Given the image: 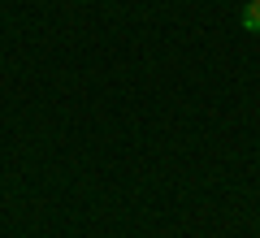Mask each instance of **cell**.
Segmentation results:
<instances>
[{
  "instance_id": "6da1fadb",
  "label": "cell",
  "mask_w": 260,
  "mask_h": 238,
  "mask_svg": "<svg viewBox=\"0 0 260 238\" xmlns=\"http://www.w3.org/2000/svg\"><path fill=\"white\" fill-rule=\"evenodd\" d=\"M243 30H256L260 35V0H247V9H243Z\"/></svg>"
}]
</instances>
